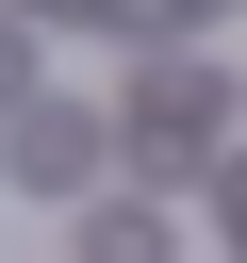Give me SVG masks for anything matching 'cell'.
Wrapping results in <instances>:
<instances>
[{
  "mask_svg": "<svg viewBox=\"0 0 247 263\" xmlns=\"http://www.w3.org/2000/svg\"><path fill=\"white\" fill-rule=\"evenodd\" d=\"M82 263H165V214H148V197H115V214H82Z\"/></svg>",
  "mask_w": 247,
  "mask_h": 263,
  "instance_id": "3957f363",
  "label": "cell"
},
{
  "mask_svg": "<svg viewBox=\"0 0 247 263\" xmlns=\"http://www.w3.org/2000/svg\"><path fill=\"white\" fill-rule=\"evenodd\" d=\"M0 164H16L33 197H82V181H99L115 148H99V115H82V99H16V132H0Z\"/></svg>",
  "mask_w": 247,
  "mask_h": 263,
  "instance_id": "6da1fadb",
  "label": "cell"
},
{
  "mask_svg": "<svg viewBox=\"0 0 247 263\" xmlns=\"http://www.w3.org/2000/svg\"><path fill=\"white\" fill-rule=\"evenodd\" d=\"M132 148H148V164H198V148H214V66H148V82H132Z\"/></svg>",
  "mask_w": 247,
  "mask_h": 263,
  "instance_id": "7a4b0ae2",
  "label": "cell"
}]
</instances>
